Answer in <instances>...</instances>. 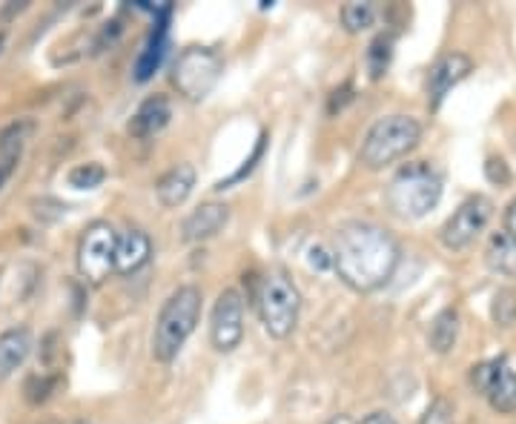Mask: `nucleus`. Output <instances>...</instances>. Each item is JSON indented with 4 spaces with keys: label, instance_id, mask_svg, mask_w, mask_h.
Masks as SVG:
<instances>
[{
    "label": "nucleus",
    "instance_id": "nucleus-12",
    "mask_svg": "<svg viewBox=\"0 0 516 424\" xmlns=\"http://www.w3.org/2000/svg\"><path fill=\"white\" fill-rule=\"evenodd\" d=\"M170 18H172V3H164L155 9V29H152L150 41L141 49L138 61H135V81L144 84L150 81L152 75L164 64L167 46H170Z\"/></svg>",
    "mask_w": 516,
    "mask_h": 424
},
{
    "label": "nucleus",
    "instance_id": "nucleus-6",
    "mask_svg": "<svg viewBox=\"0 0 516 424\" xmlns=\"http://www.w3.org/2000/svg\"><path fill=\"white\" fill-rule=\"evenodd\" d=\"M221 72H224V61L215 49L190 46L178 55V61L172 66V86L187 101H204L218 84Z\"/></svg>",
    "mask_w": 516,
    "mask_h": 424
},
{
    "label": "nucleus",
    "instance_id": "nucleus-30",
    "mask_svg": "<svg viewBox=\"0 0 516 424\" xmlns=\"http://www.w3.org/2000/svg\"><path fill=\"white\" fill-rule=\"evenodd\" d=\"M359 424H399L390 413H385V410H376V413H370V416H365Z\"/></svg>",
    "mask_w": 516,
    "mask_h": 424
},
{
    "label": "nucleus",
    "instance_id": "nucleus-14",
    "mask_svg": "<svg viewBox=\"0 0 516 424\" xmlns=\"http://www.w3.org/2000/svg\"><path fill=\"white\" fill-rule=\"evenodd\" d=\"M150 255V235L144 233V230H138V227H129V230L118 233V238H115V258H112L115 273H121V276L138 273V270L150 261Z\"/></svg>",
    "mask_w": 516,
    "mask_h": 424
},
{
    "label": "nucleus",
    "instance_id": "nucleus-23",
    "mask_svg": "<svg viewBox=\"0 0 516 424\" xmlns=\"http://www.w3.org/2000/svg\"><path fill=\"white\" fill-rule=\"evenodd\" d=\"M491 318L496 321V327H514L516 324V290L502 287L496 290L494 301H491Z\"/></svg>",
    "mask_w": 516,
    "mask_h": 424
},
{
    "label": "nucleus",
    "instance_id": "nucleus-17",
    "mask_svg": "<svg viewBox=\"0 0 516 424\" xmlns=\"http://www.w3.org/2000/svg\"><path fill=\"white\" fill-rule=\"evenodd\" d=\"M32 333L26 327H15L0 333V376H12L18 367L26 364L29 353H32Z\"/></svg>",
    "mask_w": 516,
    "mask_h": 424
},
{
    "label": "nucleus",
    "instance_id": "nucleus-31",
    "mask_svg": "<svg viewBox=\"0 0 516 424\" xmlns=\"http://www.w3.org/2000/svg\"><path fill=\"white\" fill-rule=\"evenodd\" d=\"M505 233L516 238V198L508 204V210H505Z\"/></svg>",
    "mask_w": 516,
    "mask_h": 424
},
{
    "label": "nucleus",
    "instance_id": "nucleus-32",
    "mask_svg": "<svg viewBox=\"0 0 516 424\" xmlns=\"http://www.w3.org/2000/svg\"><path fill=\"white\" fill-rule=\"evenodd\" d=\"M32 384H38V393L32 396V402H43L49 396V390L55 387V379H35Z\"/></svg>",
    "mask_w": 516,
    "mask_h": 424
},
{
    "label": "nucleus",
    "instance_id": "nucleus-15",
    "mask_svg": "<svg viewBox=\"0 0 516 424\" xmlns=\"http://www.w3.org/2000/svg\"><path fill=\"white\" fill-rule=\"evenodd\" d=\"M172 118V104L167 95H150L144 104L138 106V112L132 115V124H129V132L141 141L147 138H155L158 132H164Z\"/></svg>",
    "mask_w": 516,
    "mask_h": 424
},
{
    "label": "nucleus",
    "instance_id": "nucleus-19",
    "mask_svg": "<svg viewBox=\"0 0 516 424\" xmlns=\"http://www.w3.org/2000/svg\"><path fill=\"white\" fill-rule=\"evenodd\" d=\"M456 341H459V313L453 307H445L430 324V347L433 353L445 356L456 347Z\"/></svg>",
    "mask_w": 516,
    "mask_h": 424
},
{
    "label": "nucleus",
    "instance_id": "nucleus-10",
    "mask_svg": "<svg viewBox=\"0 0 516 424\" xmlns=\"http://www.w3.org/2000/svg\"><path fill=\"white\" fill-rule=\"evenodd\" d=\"M244 339V298L238 290H221L210 316V341L218 353H233Z\"/></svg>",
    "mask_w": 516,
    "mask_h": 424
},
{
    "label": "nucleus",
    "instance_id": "nucleus-20",
    "mask_svg": "<svg viewBox=\"0 0 516 424\" xmlns=\"http://www.w3.org/2000/svg\"><path fill=\"white\" fill-rule=\"evenodd\" d=\"M376 21V6L367 0H350L342 6V23L347 32H365Z\"/></svg>",
    "mask_w": 516,
    "mask_h": 424
},
{
    "label": "nucleus",
    "instance_id": "nucleus-3",
    "mask_svg": "<svg viewBox=\"0 0 516 424\" xmlns=\"http://www.w3.org/2000/svg\"><path fill=\"white\" fill-rule=\"evenodd\" d=\"M439 198H442V175L425 161L405 164L390 178L385 192L387 210L405 221L425 218L439 204Z\"/></svg>",
    "mask_w": 516,
    "mask_h": 424
},
{
    "label": "nucleus",
    "instance_id": "nucleus-34",
    "mask_svg": "<svg viewBox=\"0 0 516 424\" xmlns=\"http://www.w3.org/2000/svg\"><path fill=\"white\" fill-rule=\"evenodd\" d=\"M3 43H6V35L0 32V52H3Z\"/></svg>",
    "mask_w": 516,
    "mask_h": 424
},
{
    "label": "nucleus",
    "instance_id": "nucleus-13",
    "mask_svg": "<svg viewBox=\"0 0 516 424\" xmlns=\"http://www.w3.org/2000/svg\"><path fill=\"white\" fill-rule=\"evenodd\" d=\"M230 221V207L227 204H218V201H207L201 207H195L184 224H181V238L187 244H198V241H210L221 233Z\"/></svg>",
    "mask_w": 516,
    "mask_h": 424
},
{
    "label": "nucleus",
    "instance_id": "nucleus-11",
    "mask_svg": "<svg viewBox=\"0 0 516 424\" xmlns=\"http://www.w3.org/2000/svg\"><path fill=\"white\" fill-rule=\"evenodd\" d=\"M473 69V61L468 55H462V52H448V55H442L436 64L430 66L428 72V104L430 109H439L442 101L448 98V92H451L453 86L462 84L468 75H471Z\"/></svg>",
    "mask_w": 516,
    "mask_h": 424
},
{
    "label": "nucleus",
    "instance_id": "nucleus-16",
    "mask_svg": "<svg viewBox=\"0 0 516 424\" xmlns=\"http://www.w3.org/2000/svg\"><path fill=\"white\" fill-rule=\"evenodd\" d=\"M195 190V167L193 164H175L167 175H161L158 181V201L167 207V210H175L181 207Z\"/></svg>",
    "mask_w": 516,
    "mask_h": 424
},
{
    "label": "nucleus",
    "instance_id": "nucleus-7",
    "mask_svg": "<svg viewBox=\"0 0 516 424\" xmlns=\"http://www.w3.org/2000/svg\"><path fill=\"white\" fill-rule=\"evenodd\" d=\"M115 238L118 233L112 230L107 221H95L89 224L78 241V273L89 281V284H104L109 273H115Z\"/></svg>",
    "mask_w": 516,
    "mask_h": 424
},
{
    "label": "nucleus",
    "instance_id": "nucleus-21",
    "mask_svg": "<svg viewBox=\"0 0 516 424\" xmlns=\"http://www.w3.org/2000/svg\"><path fill=\"white\" fill-rule=\"evenodd\" d=\"M390 61H393V38L379 35L376 41L367 46V72H370V78L379 81L390 69Z\"/></svg>",
    "mask_w": 516,
    "mask_h": 424
},
{
    "label": "nucleus",
    "instance_id": "nucleus-4",
    "mask_svg": "<svg viewBox=\"0 0 516 424\" xmlns=\"http://www.w3.org/2000/svg\"><path fill=\"white\" fill-rule=\"evenodd\" d=\"M419 138H422V127L416 118L385 115L367 129L362 149H359V161L367 170H385L399 158H405L410 149L419 144Z\"/></svg>",
    "mask_w": 516,
    "mask_h": 424
},
{
    "label": "nucleus",
    "instance_id": "nucleus-18",
    "mask_svg": "<svg viewBox=\"0 0 516 424\" xmlns=\"http://www.w3.org/2000/svg\"><path fill=\"white\" fill-rule=\"evenodd\" d=\"M488 270L502 278H516V238L508 233H496L485 250Z\"/></svg>",
    "mask_w": 516,
    "mask_h": 424
},
{
    "label": "nucleus",
    "instance_id": "nucleus-29",
    "mask_svg": "<svg viewBox=\"0 0 516 424\" xmlns=\"http://www.w3.org/2000/svg\"><path fill=\"white\" fill-rule=\"evenodd\" d=\"M18 161H21V158H9V155H0V190H3V184L9 181V175L15 172Z\"/></svg>",
    "mask_w": 516,
    "mask_h": 424
},
{
    "label": "nucleus",
    "instance_id": "nucleus-28",
    "mask_svg": "<svg viewBox=\"0 0 516 424\" xmlns=\"http://www.w3.org/2000/svg\"><path fill=\"white\" fill-rule=\"evenodd\" d=\"M353 98V86L350 84H344L342 89H336L333 95H330V112H336V109H342L347 101Z\"/></svg>",
    "mask_w": 516,
    "mask_h": 424
},
{
    "label": "nucleus",
    "instance_id": "nucleus-27",
    "mask_svg": "<svg viewBox=\"0 0 516 424\" xmlns=\"http://www.w3.org/2000/svg\"><path fill=\"white\" fill-rule=\"evenodd\" d=\"M485 175H488V181L496 184V187H505V184L511 181V170H508V164H505L502 158H488Z\"/></svg>",
    "mask_w": 516,
    "mask_h": 424
},
{
    "label": "nucleus",
    "instance_id": "nucleus-33",
    "mask_svg": "<svg viewBox=\"0 0 516 424\" xmlns=\"http://www.w3.org/2000/svg\"><path fill=\"white\" fill-rule=\"evenodd\" d=\"M324 424H353V422H350V416H344V413H339V416H333L330 422H324Z\"/></svg>",
    "mask_w": 516,
    "mask_h": 424
},
{
    "label": "nucleus",
    "instance_id": "nucleus-8",
    "mask_svg": "<svg viewBox=\"0 0 516 424\" xmlns=\"http://www.w3.org/2000/svg\"><path fill=\"white\" fill-rule=\"evenodd\" d=\"M471 387L491 402L496 413H516V370L505 356L473 364Z\"/></svg>",
    "mask_w": 516,
    "mask_h": 424
},
{
    "label": "nucleus",
    "instance_id": "nucleus-26",
    "mask_svg": "<svg viewBox=\"0 0 516 424\" xmlns=\"http://www.w3.org/2000/svg\"><path fill=\"white\" fill-rule=\"evenodd\" d=\"M264 141H267V138H264V135H261V138H258L256 149H253V155H250V158H247V161H244V167H241V170L233 172V175H230V178H224V181H221V184H218V187H215V190H230V187H233V184H236V181H241V178H244V175H250V172L256 170V161H261V155H264Z\"/></svg>",
    "mask_w": 516,
    "mask_h": 424
},
{
    "label": "nucleus",
    "instance_id": "nucleus-2",
    "mask_svg": "<svg viewBox=\"0 0 516 424\" xmlns=\"http://www.w3.org/2000/svg\"><path fill=\"white\" fill-rule=\"evenodd\" d=\"M201 318V290L193 284H184L172 293L161 313L155 318L152 330V356L161 364L178 359L187 339L195 333V324Z\"/></svg>",
    "mask_w": 516,
    "mask_h": 424
},
{
    "label": "nucleus",
    "instance_id": "nucleus-24",
    "mask_svg": "<svg viewBox=\"0 0 516 424\" xmlns=\"http://www.w3.org/2000/svg\"><path fill=\"white\" fill-rule=\"evenodd\" d=\"M107 181V170L98 164V161H89V164H78L75 170L69 172V187L75 190H95Z\"/></svg>",
    "mask_w": 516,
    "mask_h": 424
},
{
    "label": "nucleus",
    "instance_id": "nucleus-25",
    "mask_svg": "<svg viewBox=\"0 0 516 424\" xmlns=\"http://www.w3.org/2000/svg\"><path fill=\"white\" fill-rule=\"evenodd\" d=\"M419 424H453V404L448 399H433Z\"/></svg>",
    "mask_w": 516,
    "mask_h": 424
},
{
    "label": "nucleus",
    "instance_id": "nucleus-1",
    "mask_svg": "<svg viewBox=\"0 0 516 424\" xmlns=\"http://www.w3.org/2000/svg\"><path fill=\"white\" fill-rule=\"evenodd\" d=\"M333 267L356 293L385 287L399 267L396 238L367 221H350L333 235Z\"/></svg>",
    "mask_w": 516,
    "mask_h": 424
},
{
    "label": "nucleus",
    "instance_id": "nucleus-9",
    "mask_svg": "<svg viewBox=\"0 0 516 424\" xmlns=\"http://www.w3.org/2000/svg\"><path fill=\"white\" fill-rule=\"evenodd\" d=\"M491 215H494V201L485 198V195H471V198L462 201L459 210L453 212L451 218L445 221V227H442V233H439L442 244H445L448 250H465V247H471L473 241L485 233Z\"/></svg>",
    "mask_w": 516,
    "mask_h": 424
},
{
    "label": "nucleus",
    "instance_id": "nucleus-35",
    "mask_svg": "<svg viewBox=\"0 0 516 424\" xmlns=\"http://www.w3.org/2000/svg\"><path fill=\"white\" fill-rule=\"evenodd\" d=\"M75 424H95V422H89V419H81V422H75Z\"/></svg>",
    "mask_w": 516,
    "mask_h": 424
},
{
    "label": "nucleus",
    "instance_id": "nucleus-22",
    "mask_svg": "<svg viewBox=\"0 0 516 424\" xmlns=\"http://www.w3.org/2000/svg\"><path fill=\"white\" fill-rule=\"evenodd\" d=\"M32 135V121H15L0 132V155L21 158L23 147Z\"/></svg>",
    "mask_w": 516,
    "mask_h": 424
},
{
    "label": "nucleus",
    "instance_id": "nucleus-5",
    "mask_svg": "<svg viewBox=\"0 0 516 424\" xmlns=\"http://www.w3.org/2000/svg\"><path fill=\"white\" fill-rule=\"evenodd\" d=\"M253 301H256L258 318H261L264 330L273 339H287L296 330L301 313V296L296 284L287 278V273L270 270L267 276L258 278Z\"/></svg>",
    "mask_w": 516,
    "mask_h": 424
}]
</instances>
